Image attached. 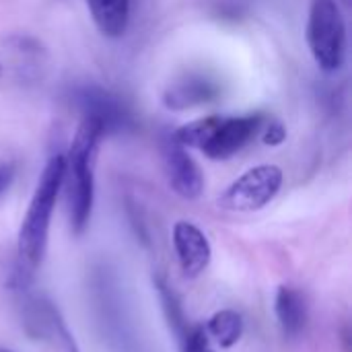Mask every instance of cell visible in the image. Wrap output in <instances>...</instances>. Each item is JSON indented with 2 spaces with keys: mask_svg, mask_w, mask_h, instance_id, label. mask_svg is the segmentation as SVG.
<instances>
[{
  "mask_svg": "<svg viewBox=\"0 0 352 352\" xmlns=\"http://www.w3.org/2000/svg\"><path fill=\"white\" fill-rule=\"evenodd\" d=\"M101 126L91 120L82 118L72 146L66 157V173L64 184H68V206H70V223L74 233H82L89 225L93 200H95V173H93V159L97 153V144L103 138Z\"/></svg>",
  "mask_w": 352,
  "mask_h": 352,
  "instance_id": "obj_1",
  "label": "cell"
},
{
  "mask_svg": "<svg viewBox=\"0 0 352 352\" xmlns=\"http://www.w3.org/2000/svg\"><path fill=\"white\" fill-rule=\"evenodd\" d=\"M64 173H66V157L54 155L43 167L35 194L29 202L27 214L21 223L16 248H19L21 262L29 268H35L45 254L50 221L58 194L64 186Z\"/></svg>",
  "mask_w": 352,
  "mask_h": 352,
  "instance_id": "obj_2",
  "label": "cell"
},
{
  "mask_svg": "<svg viewBox=\"0 0 352 352\" xmlns=\"http://www.w3.org/2000/svg\"><path fill=\"white\" fill-rule=\"evenodd\" d=\"M305 35L320 70L338 72L346 56V25L336 0H311Z\"/></svg>",
  "mask_w": 352,
  "mask_h": 352,
  "instance_id": "obj_3",
  "label": "cell"
},
{
  "mask_svg": "<svg viewBox=\"0 0 352 352\" xmlns=\"http://www.w3.org/2000/svg\"><path fill=\"white\" fill-rule=\"evenodd\" d=\"M283 188V169L258 165L241 173L221 196L219 206L229 212H256L270 204Z\"/></svg>",
  "mask_w": 352,
  "mask_h": 352,
  "instance_id": "obj_4",
  "label": "cell"
},
{
  "mask_svg": "<svg viewBox=\"0 0 352 352\" xmlns=\"http://www.w3.org/2000/svg\"><path fill=\"white\" fill-rule=\"evenodd\" d=\"M264 126V116L250 113V116H233L219 120L210 140L202 146V153L214 161H223L239 153Z\"/></svg>",
  "mask_w": 352,
  "mask_h": 352,
  "instance_id": "obj_5",
  "label": "cell"
},
{
  "mask_svg": "<svg viewBox=\"0 0 352 352\" xmlns=\"http://www.w3.org/2000/svg\"><path fill=\"white\" fill-rule=\"evenodd\" d=\"M78 107L82 109V118L95 120L103 134H116L128 130L132 126V116L126 105L111 93L97 87H82L74 95Z\"/></svg>",
  "mask_w": 352,
  "mask_h": 352,
  "instance_id": "obj_6",
  "label": "cell"
},
{
  "mask_svg": "<svg viewBox=\"0 0 352 352\" xmlns=\"http://www.w3.org/2000/svg\"><path fill=\"white\" fill-rule=\"evenodd\" d=\"M163 163L171 190L184 200L200 198L204 190V175L192 155L171 136L163 142Z\"/></svg>",
  "mask_w": 352,
  "mask_h": 352,
  "instance_id": "obj_7",
  "label": "cell"
},
{
  "mask_svg": "<svg viewBox=\"0 0 352 352\" xmlns=\"http://www.w3.org/2000/svg\"><path fill=\"white\" fill-rule=\"evenodd\" d=\"M173 250L179 262V268L186 278H198L210 264L212 248L208 237L200 227L190 221H177L173 225Z\"/></svg>",
  "mask_w": 352,
  "mask_h": 352,
  "instance_id": "obj_8",
  "label": "cell"
},
{
  "mask_svg": "<svg viewBox=\"0 0 352 352\" xmlns=\"http://www.w3.org/2000/svg\"><path fill=\"white\" fill-rule=\"evenodd\" d=\"M91 19L99 33L118 39L126 33L130 21V0H87Z\"/></svg>",
  "mask_w": 352,
  "mask_h": 352,
  "instance_id": "obj_9",
  "label": "cell"
},
{
  "mask_svg": "<svg viewBox=\"0 0 352 352\" xmlns=\"http://www.w3.org/2000/svg\"><path fill=\"white\" fill-rule=\"evenodd\" d=\"M276 318L287 336H299L307 324L305 297L293 287H280L276 293Z\"/></svg>",
  "mask_w": 352,
  "mask_h": 352,
  "instance_id": "obj_10",
  "label": "cell"
},
{
  "mask_svg": "<svg viewBox=\"0 0 352 352\" xmlns=\"http://www.w3.org/2000/svg\"><path fill=\"white\" fill-rule=\"evenodd\" d=\"M206 334L221 349L235 346L243 336V318L235 309H221L206 322Z\"/></svg>",
  "mask_w": 352,
  "mask_h": 352,
  "instance_id": "obj_11",
  "label": "cell"
},
{
  "mask_svg": "<svg viewBox=\"0 0 352 352\" xmlns=\"http://www.w3.org/2000/svg\"><path fill=\"white\" fill-rule=\"evenodd\" d=\"M217 95V87L198 78V80H188V82H179L175 89H171L167 93L165 103L169 107L182 109V107H190V105H198V103H206Z\"/></svg>",
  "mask_w": 352,
  "mask_h": 352,
  "instance_id": "obj_12",
  "label": "cell"
},
{
  "mask_svg": "<svg viewBox=\"0 0 352 352\" xmlns=\"http://www.w3.org/2000/svg\"><path fill=\"white\" fill-rule=\"evenodd\" d=\"M182 336V352H212L210 349V338L206 334L204 326H184L179 330Z\"/></svg>",
  "mask_w": 352,
  "mask_h": 352,
  "instance_id": "obj_13",
  "label": "cell"
},
{
  "mask_svg": "<svg viewBox=\"0 0 352 352\" xmlns=\"http://www.w3.org/2000/svg\"><path fill=\"white\" fill-rule=\"evenodd\" d=\"M285 138H287V128L280 122H270V126L266 128V132L262 136V142L270 144V146H278L285 142Z\"/></svg>",
  "mask_w": 352,
  "mask_h": 352,
  "instance_id": "obj_14",
  "label": "cell"
},
{
  "mask_svg": "<svg viewBox=\"0 0 352 352\" xmlns=\"http://www.w3.org/2000/svg\"><path fill=\"white\" fill-rule=\"evenodd\" d=\"M14 165L12 163H0V198L8 192L14 179Z\"/></svg>",
  "mask_w": 352,
  "mask_h": 352,
  "instance_id": "obj_15",
  "label": "cell"
},
{
  "mask_svg": "<svg viewBox=\"0 0 352 352\" xmlns=\"http://www.w3.org/2000/svg\"><path fill=\"white\" fill-rule=\"evenodd\" d=\"M0 352H12V351H0Z\"/></svg>",
  "mask_w": 352,
  "mask_h": 352,
  "instance_id": "obj_16",
  "label": "cell"
}]
</instances>
